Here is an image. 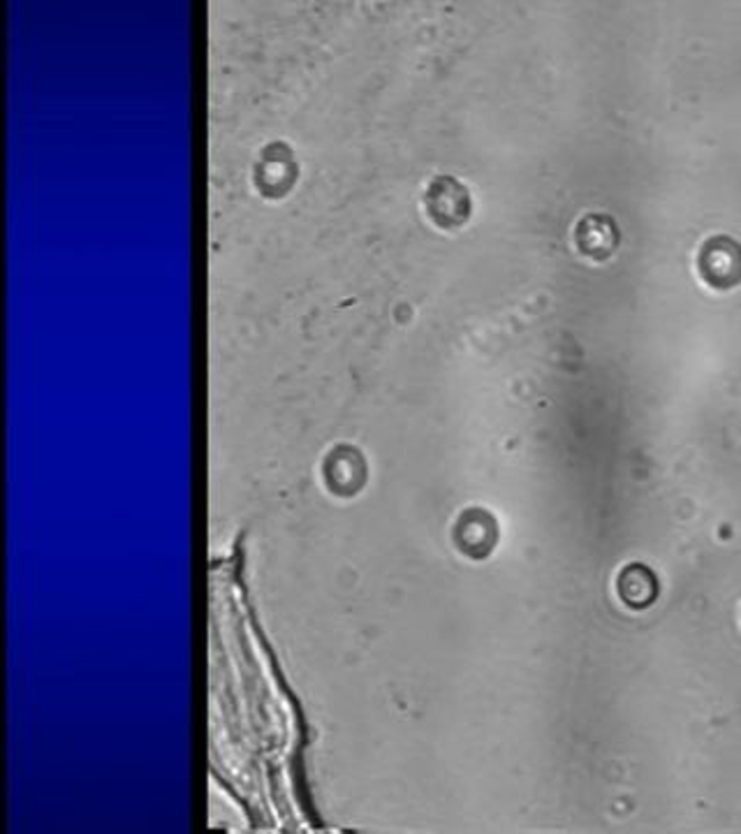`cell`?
<instances>
[{
  "label": "cell",
  "instance_id": "cell-1",
  "mask_svg": "<svg viewBox=\"0 0 741 834\" xmlns=\"http://www.w3.org/2000/svg\"><path fill=\"white\" fill-rule=\"evenodd\" d=\"M427 208L440 227H457L470 214L468 191L453 176H438L427 191Z\"/></svg>",
  "mask_w": 741,
  "mask_h": 834
},
{
  "label": "cell",
  "instance_id": "cell-3",
  "mask_svg": "<svg viewBox=\"0 0 741 834\" xmlns=\"http://www.w3.org/2000/svg\"><path fill=\"white\" fill-rule=\"evenodd\" d=\"M617 227L607 216H589L577 227V244L591 257H607L617 246Z\"/></svg>",
  "mask_w": 741,
  "mask_h": 834
},
{
  "label": "cell",
  "instance_id": "cell-2",
  "mask_svg": "<svg viewBox=\"0 0 741 834\" xmlns=\"http://www.w3.org/2000/svg\"><path fill=\"white\" fill-rule=\"evenodd\" d=\"M700 272L707 283L730 288L741 278V248L728 237L707 242L700 255Z\"/></svg>",
  "mask_w": 741,
  "mask_h": 834
}]
</instances>
